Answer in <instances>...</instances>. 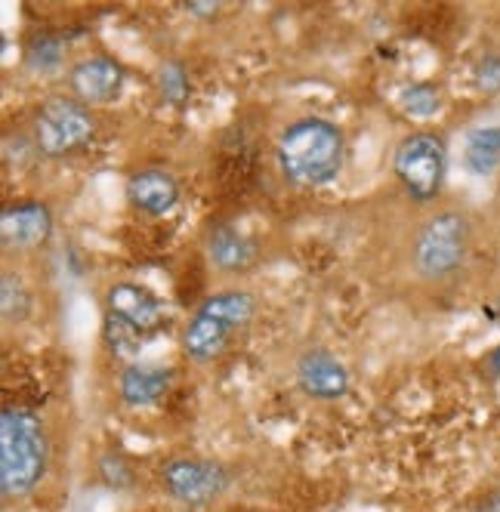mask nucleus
Returning <instances> with one entry per match:
<instances>
[{
    "instance_id": "2eb2a0df",
    "label": "nucleus",
    "mask_w": 500,
    "mask_h": 512,
    "mask_svg": "<svg viewBox=\"0 0 500 512\" xmlns=\"http://www.w3.org/2000/svg\"><path fill=\"white\" fill-rule=\"evenodd\" d=\"M467 167L479 176H488L500 167V127H479L467 136Z\"/></svg>"
},
{
    "instance_id": "4468645a",
    "label": "nucleus",
    "mask_w": 500,
    "mask_h": 512,
    "mask_svg": "<svg viewBox=\"0 0 500 512\" xmlns=\"http://www.w3.org/2000/svg\"><path fill=\"white\" fill-rule=\"evenodd\" d=\"M173 371L167 368H149V364H133L121 377V395L130 408H146L170 389Z\"/></svg>"
},
{
    "instance_id": "5701e85b",
    "label": "nucleus",
    "mask_w": 500,
    "mask_h": 512,
    "mask_svg": "<svg viewBox=\"0 0 500 512\" xmlns=\"http://www.w3.org/2000/svg\"><path fill=\"white\" fill-rule=\"evenodd\" d=\"M488 371L500 377V346H497V349H491V355H488Z\"/></svg>"
},
{
    "instance_id": "1a4fd4ad",
    "label": "nucleus",
    "mask_w": 500,
    "mask_h": 512,
    "mask_svg": "<svg viewBox=\"0 0 500 512\" xmlns=\"http://www.w3.org/2000/svg\"><path fill=\"white\" fill-rule=\"evenodd\" d=\"M68 81L84 105H109L124 90V68L109 56H90L71 68Z\"/></svg>"
},
{
    "instance_id": "ddd939ff",
    "label": "nucleus",
    "mask_w": 500,
    "mask_h": 512,
    "mask_svg": "<svg viewBox=\"0 0 500 512\" xmlns=\"http://www.w3.org/2000/svg\"><path fill=\"white\" fill-rule=\"evenodd\" d=\"M207 253L210 263L223 269V272H244L250 263H254L257 247L250 244L238 229L232 226H217L207 235Z\"/></svg>"
},
{
    "instance_id": "6e6552de",
    "label": "nucleus",
    "mask_w": 500,
    "mask_h": 512,
    "mask_svg": "<svg viewBox=\"0 0 500 512\" xmlns=\"http://www.w3.org/2000/svg\"><path fill=\"white\" fill-rule=\"evenodd\" d=\"M53 235V216L41 201H16L0 213V241L7 250H34Z\"/></svg>"
},
{
    "instance_id": "9b49d317",
    "label": "nucleus",
    "mask_w": 500,
    "mask_h": 512,
    "mask_svg": "<svg viewBox=\"0 0 500 512\" xmlns=\"http://www.w3.org/2000/svg\"><path fill=\"white\" fill-rule=\"evenodd\" d=\"M127 198L142 213L164 216L180 201V186H176V179L164 170H139L127 182Z\"/></svg>"
},
{
    "instance_id": "39448f33",
    "label": "nucleus",
    "mask_w": 500,
    "mask_h": 512,
    "mask_svg": "<svg viewBox=\"0 0 500 512\" xmlns=\"http://www.w3.org/2000/svg\"><path fill=\"white\" fill-rule=\"evenodd\" d=\"M392 167L417 204H430L445 186V142L433 133H414L399 142Z\"/></svg>"
},
{
    "instance_id": "20e7f679",
    "label": "nucleus",
    "mask_w": 500,
    "mask_h": 512,
    "mask_svg": "<svg viewBox=\"0 0 500 512\" xmlns=\"http://www.w3.org/2000/svg\"><path fill=\"white\" fill-rule=\"evenodd\" d=\"M470 253V219L457 210H442L414 241V266L423 278L454 275Z\"/></svg>"
},
{
    "instance_id": "dca6fc26",
    "label": "nucleus",
    "mask_w": 500,
    "mask_h": 512,
    "mask_svg": "<svg viewBox=\"0 0 500 512\" xmlns=\"http://www.w3.org/2000/svg\"><path fill=\"white\" fill-rule=\"evenodd\" d=\"M102 334H105V343H109V349L121 358H133L139 355L142 349V331L139 327H133L130 321L118 318V315H105V327H102Z\"/></svg>"
},
{
    "instance_id": "f3484780",
    "label": "nucleus",
    "mask_w": 500,
    "mask_h": 512,
    "mask_svg": "<svg viewBox=\"0 0 500 512\" xmlns=\"http://www.w3.org/2000/svg\"><path fill=\"white\" fill-rule=\"evenodd\" d=\"M402 108L411 118H433L442 108V93L436 84H414L402 93Z\"/></svg>"
},
{
    "instance_id": "a211bd4d",
    "label": "nucleus",
    "mask_w": 500,
    "mask_h": 512,
    "mask_svg": "<svg viewBox=\"0 0 500 512\" xmlns=\"http://www.w3.org/2000/svg\"><path fill=\"white\" fill-rule=\"evenodd\" d=\"M0 300H4V318L7 321H22L28 315V309H31L28 287L13 272H7L4 281H0Z\"/></svg>"
},
{
    "instance_id": "f257e3e1",
    "label": "nucleus",
    "mask_w": 500,
    "mask_h": 512,
    "mask_svg": "<svg viewBox=\"0 0 500 512\" xmlns=\"http://www.w3.org/2000/svg\"><path fill=\"white\" fill-rule=\"evenodd\" d=\"M278 167L294 186L318 189L334 182L343 170L346 142L337 124L321 118L294 121L278 139Z\"/></svg>"
},
{
    "instance_id": "412c9836",
    "label": "nucleus",
    "mask_w": 500,
    "mask_h": 512,
    "mask_svg": "<svg viewBox=\"0 0 500 512\" xmlns=\"http://www.w3.org/2000/svg\"><path fill=\"white\" fill-rule=\"evenodd\" d=\"M102 475H105V482L109 485H115V488H121V485H127L130 482V469L124 466V460L121 457H115V454H109L102 460Z\"/></svg>"
},
{
    "instance_id": "aec40b11",
    "label": "nucleus",
    "mask_w": 500,
    "mask_h": 512,
    "mask_svg": "<svg viewBox=\"0 0 500 512\" xmlns=\"http://www.w3.org/2000/svg\"><path fill=\"white\" fill-rule=\"evenodd\" d=\"M476 87H479L485 96L500 93V56H497V53H488V56L476 65Z\"/></svg>"
},
{
    "instance_id": "423d86ee",
    "label": "nucleus",
    "mask_w": 500,
    "mask_h": 512,
    "mask_svg": "<svg viewBox=\"0 0 500 512\" xmlns=\"http://www.w3.org/2000/svg\"><path fill=\"white\" fill-rule=\"evenodd\" d=\"M93 130H96V124L87 108L75 99H65V96L44 102L38 118H34V139H38V149L50 158L78 152L81 145L90 142Z\"/></svg>"
},
{
    "instance_id": "7ed1b4c3",
    "label": "nucleus",
    "mask_w": 500,
    "mask_h": 512,
    "mask_svg": "<svg viewBox=\"0 0 500 512\" xmlns=\"http://www.w3.org/2000/svg\"><path fill=\"white\" fill-rule=\"evenodd\" d=\"M254 312L257 300L247 290H223V294L207 297L183 334L186 355L195 361H213L226 349L238 327L254 318Z\"/></svg>"
},
{
    "instance_id": "4be33fe9",
    "label": "nucleus",
    "mask_w": 500,
    "mask_h": 512,
    "mask_svg": "<svg viewBox=\"0 0 500 512\" xmlns=\"http://www.w3.org/2000/svg\"><path fill=\"white\" fill-rule=\"evenodd\" d=\"M192 16H217L220 4H201V0H192V4H183Z\"/></svg>"
},
{
    "instance_id": "9d476101",
    "label": "nucleus",
    "mask_w": 500,
    "mask_h": 512,
    "mask_svg": "<svg viewBox=\"0 0 500 512\" xmlns=\"http://www.w3.org/2000/svg\"><path fill=\"white\" fill-rule=\"evenodd\" d=\"M297 383L309 398H321V401H334L340 395H346L349 389V371L343 364L325 352V349H315L306 352L297 364Z\"/></svg>"
},
{
    "instance_id": "6ab92c4d",
    "label": "nucleus",
    "mask_w": 500,
    "mask_h": 512,
    "mask_svg": "<svg viewBox=\"0 0 500 512\" xmlns=\"http://www.w3.org/2000/svg\"><path fill=\"white\" fill-rule=\"evenodd\" d=\"M161 93L167 102L173 105H183L189 99V78H186V71L183 65H176V62H167L161 68Z\"/></svg>"
},
{
    "instance_id": "0eeeda50",
    "label": "nucleus",
    "mask_w": 500,
    "mask_h": 512,
    "mask_svg": "<svg viewBox=\"0 0 500 512\" xmlns=\"http://www.w3.org/2000/svg\"><path fill=\"white\" fill-rule=\"evenodd\" d=\"M161 479H164V488L170 491L173 500H180L186 506H204L226 491L229 472L213 460L183 457V460H170L161 469Z\"/></svg>"
},
{
    "instance_id": "f8f14e48",
    "label": "nucleus",
    "mask_w": 500,
    "mask_h": 512,
    "mask_svg": "<svg viewBox=\"0 0 500 512\" xmlns=\"http://www.w3.org/2000/svg\"><path fill=\"white\" fill-rule=\"evenodd\" d=\"M105 303H109L112 315L130 321L133 327H139V331H152V327H158L164 318L161 300L139 284H115L109 290V297H105Z\"/></svg>"
},
{
    "instance_id": "f03ea898",
    "label": "nucleus",
    "mask_w": 500,
    "mask_h": 512,
    "mask_svg": "<svg viewBox=\"0 0 500 512\" xmlns=\"http://www.w3.org/2000/svg\"><path fill=\"white\" fill-rule=\"evenodd\" d=\"M47 472L44 426L31 411L4 408L0 414V491L4 497H25L38 488Z\"/></svg>"
}]
</instances>
